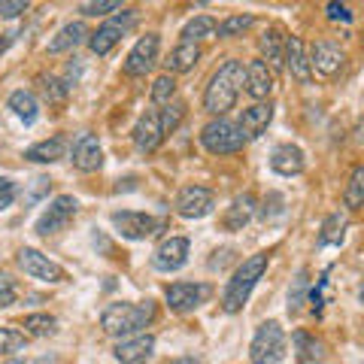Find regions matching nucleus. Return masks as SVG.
Here are the masks:
<instances>
[{
  "instance_id": "obj_34",
  "label": "nucleus",
  "mask_w": 364,
  "mask_h": 364,
  "mask_svg": "<svg viewBox=\"0 0 364 364\" xmlns=\"http://www.w3.org/2000/svg\"><path fill=\"white\" fill-rule=\"evenodd\" d=\"M173 95H176L173 76H158V79H155V85H152V104L167 107L170 100H173Z\"/></svg>"
},
{
  "instance_id": "obj_33",
  "label": "nucleus",
  "mask_w": 364,
  "mask_h": 364,
  "mask_svg": "<svg viewBox=\"0 0 364 364\" xmlns=\"http://www.w3.org/2000/svg\"><path fill=\"white\" fill-rule=\"evenodd\" d=\"M37 85H40V95L49 100V104H64V100H67V91H70V85L61 82L58 76H40Z\"/></svg>"
},
{
  "instance_id": "obj_19",
  "label": "nucleus",
  "mask_w": 364,
  "mask_h": 364,
  "mask_svg": "<svg viewBox=\"0 0 364 364\" xmlns=\"http://www.w3.org/2000/svg\"><path fill=\"white\" fill-rule=\"evenodd\" d=\"M243 88H246L249 97L258 100V104L270 95V91H273V73H270L267 61H252L246 67V85Z\"/></svg>"
},
{
  "instance_id": "obj_39",
  "label": "nucleus",
  "mask_w": 364,
  "mask_h": 364,
  "mask_svg": "<svg viewBox=\"0 0 364 364\" xmlns=\"http://www.w3.org/2000/svg\"><path fill=\"white\" fill-rule=\"evenodd\" d=\"M304 291H306V270H301L298 279H294V289H291V294H289V313H298V310H301Z\"/></svg>"
},
{
  "instance_id": "obj_13",
  "label": "nucleus",
  "mask_w": 364,
  "mask_h": 364,
  "mask_svg": "<svg viewBox=\"0 0 364 364\" xmlns=\"http://www.w3.org/2000/svg\"><path fill=\"white\" fill-rule=\"evenodd\" d=\"M112 225H116L119 234L128 237V240H146V237H152L158 231V222L149 213H134V210L112 213Z\"/></svg>"
},
{
  "instance_id": "obj_21",
  "label": "nucleus",
  "mask_w": 364,
  "mask_h": 364,
  "mask_svg": "<svg viewBox=\"0 0 364 364\" xmlns=\"http://www.w3.org/2000/svg\"><path fill=\"white\" fill-rule=\"evenodd\" d=\"M270 167L277 170L279 176H298L304 170V152L298 149V146H291V143H282V146L273 149Z\"/></svg>"
},
{
  "instance_id": "obj_43",
  "label": "nucleus",
  "mask_w": 364,
  "mask_h": 364,
  "mask_svg": "<svg viewBox=\"0 0 364 364\" xmlns=\"http://www.w3.org/2000/svg\"><path fill=\"white\" fill-rule=\"evenodd\" d=\"M325 9H328V18L331 21H352V13L346 4H328Z\"/></svg>"
},
{
  "instance_id": "obj_9",
  "label": "nucleus",
  "mask_w": 364,
  "mask_h": 364,
  "mask_svg": "<svg viewBox=\"0 0 364 364\" xmlns=\"http://www.w3.org/2000/svg\"><path fill=\"white\" fill-rule=\"evenodd\" d=\"M213 207H215V198L203 186H186L176 195V213L182 219H203V215L213 213Z\"/></svg>"
},
{
  "instance_id": "obj_48",
  "label": "nucleus",
  "mask_w": 364,
  "mask_h": 364,
  "mask_svg": "<svg viewBox=\"0 0 364 364\" xmlns=\"http://www.w3.org/2000/svg\"><path fill=\"white\" fill-rule=\"evenodd\" d=\"M361 304H364V286H361Z\"/></svg>"
},
{
  "instance_id": "obj_47",
  "label": "nucleus",
  "mask_w": 364,
  "mask_h": 364,
  "mask_svg": "<svg viewBox=\"0 0 364 364\" xmlns=\"http://www.w3.org/2000/svg\"><path fill=\"white\" fill-rule=\"evenodd\" d=\"M33 364H52V358H40V361H33Z\"/></svg>"
},
{
  "instance_id": "obj_11",
  "label": "nucleus",
  "mask_w": 364,
  "mask_h": 364,
  "mask_svg": "<svg viewBox=\"0 0 364 364\" xmlns=\"http://www.w3.org/2000/svg\"><path fill=\"white\" fill-rule=\"evenodd\" d=\"M76 198H70V195H61V198H55L49 207H46V213L37 219V234H43V237H49V234H58L61 228L67 225L76 215Z\"/></svg>"
},
{
  "instance_id": "obj_45",
  "label": "nucleus",
  "mask_w": 364,
  "mask_h": 364,
  "mask_svg": "<svg viewBox=\"0 0 364 364\" xmlns=\"http://www.w3.org/2000/svg\"><path fill=\"white\" fill-rule=\"evenodd\" d=\"M0 37H4V40H0V55H4V52H6V46L13 43V40L18 37V33H16V31H6V33H0Z\"/></svg>"
},
{
  "instance_id": "obj_15",
  "label": "nucleus",
  "mask_w": 364,
  "mask_h": 364,
  "mask_svg": "<svg viewBox=\"0 0 364 364\" xmlns=\"http://www.w3.org/2000/svg\"><path fill=\"white\" fill-rule=\"evenodd\" d=\"M186 261H188V240L186 237H170V240H164L155 249L152 267L161 273H173L179 267H186Z\"/></svg>"
},
{
  "instance_id": "obj_38",
  "label": "nucleus",
  "mask_w": 364,
  "mask_h": 364,
  "mask_svg": "<svg viewBox=\"0 0 364 364\" xmlns=\"http://www.w3.org/2000/svg\"><path fill=\"white\" fill-rule=\"evenodd\" d=\"M122 4L116 0H95V4H82L79 6V13L82 16H107V13H119Z\"/></svg>"
},
{
  "instance_id": "obj_32",
  "label": "nucleus",
  "mask_w": 364,
  "mask_h": 364,
  "mask_svg": "<svg viewBox=\"0 0 364 364\" xmlns=\"http://www.w3.org/2000/svg\"><path fill=\"white\" fill-rule=\"evenodd\" d=\"M55 328H58V318L49 313H33L25 318V334L31 337H52Z\"/></svg>"
},
{
  "instance_id": "obj_36",
  "label": "nucleus",
  "mask_w": 364,
  "mask_h": 364,
  "mask_svg": "<svg viewBox=\"0 0 364 364\" xmlns=\"http://www.w3.org/2000/svg\"><path fill=\"white\" fill-rule=\"evenodd\" d=\"M249 25H252V16H228L219 25V37H237V33H243Z\"/></svg>"
},
{
  "instance_id": "obj_24",
  "label": "nucleus",
  "mask_w": 364,
  "mask_h": 364,
  "mask_svg": "<svg viewBox=\"0 0 364 364\" xmlns=\"http://www.w3.org/2000/svg\"><path fill=\"white\" fill-rule=\"evenodd\" d=\"M85 37H91V33L85 31L82 21H70V25H64V28L49 40V52L58 55V52H67V49H76V46L82 43Z\"/></svg>"
},
{
  "instance_id": "obj_2",
  "label": "nucleus",
  "mask_w": 364,
  "mask_h": 364,
  "mask_svg": "<svg viewBox=\"0 0 364 364\" xmlns=\"http://www.w3.org/2000/svg\"><path fill=\"white\" fill-rule=\"evenodd\" d=\"M155 318V304L152 301H140V304H109L100 313V328L112 337H134L140 334L146 325Z\"/></svg>"
},
{
  "instance_id": "obj_5",
  "label": "nucleus",
  "mask_w": 364,
  "mask_h": 364,
  "mask_svg": "<svg viewBox=\"0 0 364 364\" xmlns=\"http://www.w3.org/2000/svg\"><path fill=\"white\" fill-rule=\"evenodd\" d=\"M200 143H203V149L213 155H234L246 146V134L240 124H234L228 119H213L210 124H203Z\"/></svg>"
},
{
  "instance_id": "obj_23",
  "label": "nucleus",
  "mask_w": 364,
  "mask_h": 364,
  "mask_svg": "<svg viewBox=\"0 0 364 364\" xmlns=\"http://www.w3.org/2000/svg\"><path fill=\"white\" fill-rule=\"evenodd\" d=\"M252 213H255V200H252V195H240V198L231 203V207H228L222 225L228 228V231H243V228L249 225V219H252Z\"/></svg>"
},
{
  "instance_id": "obj_17",
  "label": "nucleus",
  "mask_w": 364,
  "mask_h": 364,
  "mask_svg": "<svg viewBox=\"0 0 364 364\" xmlns=\"http://www.w3.org/2000/svg\"><path fill=\"white\" fill-rule=\"evenodd\" d=\"M104 164V149H100L95 134H82L73 143V167L82 170V173H91V170H100Z\"/></svg>"
},
{
  "instance_id": "obj_3",
  "label": "nucleus",
  "mask_w": 364,
  "mask_h": 364,
  "mask_svg": "<svg viewBox=\"0 0 364 364\" xmlns=\"http://www.w3.org/2000/svg\"><path fill=\"white\" fill-rule=\"evenodd\" d=\"M267 261H270L267 252H258V255H249L243 264L234 270V277L228 279L225 294H222L225 313H240L243 310V304L249 301V294H252V289L258 286V279L264 277Z\"/></svg>"
},
{
  "instance_id": "obj_27",
  "label": "nucleus",
  "mask_w": 364,
  "mask_h": 364,
  "mask_svg": "<svg viewBox=\"0 0 364 364\" xmlns=\"http://www.w3.org/2000/svg\"><path fill=\"white\" fill-rule=\"evenodd\" d=\"M9 109H13L25 124H33V122H37V116H40L37 97H33L31 91H25V88H18V91H13V95H9Z\"/></svg>"
},
{
  "instance_id": "obj_8",
  "label": "nucleus",
  "mask_w": 364,
  "mask_h": 364,
  "mask_svg": "<svg viewBox=\"0 0 364 364\" xmlns=\"http://www.w3.org/2000/svg\"><path fill=\"white\" fill-rule=\"evenodd\" d=\"M18 264H21V270H25L28 277L43 279V282H52V286H58V282L67 279L64 267H61V264H55V261H52L49 255H43L40 249L25 246V249L18 252Z\"/></svg>"
},
{
  "instance_id": "obj_12",
  "label": "nucleus",
  "mask_w": 364,
  "mask_h": 364,
  "mask_svg": "<svg viewBox=\"0 0 364 364\" xmlns=\"http://www.w3.org/2000/svg\"><path fill=\"white\" fill-rule=\"evenodd\" d=\"M164 122H161V109H149V112H143L140 122L134 124V143H136V149L140 152H155L158 146H161L164 140Z\"/></svg>"
},
{
  "instance_id": "obj_10",
  "label": "nucleus",
  "mask_w": 364,
  "mask_h": 364,
  "mask_svg": "<svg viewBox=\"0 0 364 364\" xmlns=\"http://www.w3.org/2000/svg\"><path fill=\"white\" fill-rule=\"evenodd\" d=\"M158 46H161V40H158V33H146V37L136 40V46L128 52V58H124V73L128 76H146L155 67L158 61Z\"/></svg>"
},
{
  "instance_id": "obj_37",
  "label": "nucleus",
  "mask_w": 364,
  "mask_h": 364,
  "mask_svg": "<svg viewBox=\"0 0 364 364\" xmlns=\"http://www.w3.org/2000/svg\"><path fill=\"white\" fill-rule=\"evenodd\" d=\"M18 298V289H16V279L9 273H0V310L4 306H13Z\"/></svg>"
},
{
  "instance_id": "obj_7",
  "label": "nucleus",
  "mask_w": 364,
  "mask_h": 364,
  "mask_svg": "<svg viewBox=\"0 0 364 364\" xmlns=\"http://www.w3.org/2000/svg\"><path fill=\"white\" fill-rule=\"evenodd\" d=\"M136 25V13L134 9H124L122 16H116V18H109L107 25H100L95 33H91V40H88V46H91V52L95 55H107L112 46H116L124 33H128L131 28Z\"/></svg>"
},
{
  "instance_id": "obj_25",
  "label": "nucleus",
  "mask_w": 364,
  "mask_h": 364,
  "mask_svg": "<svg viewBox=\"0 0 364 364\" xmlns=\"http://www.w3.org/2000/svg\"><path fill=\"white\" fill-rule=\"evenodd\" d=\"M198 61H200V46H198V43H179L176 49L170 52L167 67H170L173 73H188Z\"/></svg>"
},
{
  "instance_id": "obj_30",
  "label": "nucleus",
  "mask_w": 364,
  "mask_h": 364,
  "mask_svg": "<svg viewBox=\"0 0 364 364\" xmlns=\"http://www.w3.org/2000/svg\"><path fill=\"white\" fill-rule=\"evenodd\" d=\"M343 203H346V210H361L364 207V164L352 167L349 182L343 188Z\"/></svg>"
},
{
  "instance_id": "obj_14",
  "label": "nucleus",
  "mask_w": 364,
  "mask_h": 364,
  "mask_svg": "<svg viewBox=\"0 0 364 364\" xmlns=\"http://www.w3.org/2000/svg\"><path fill=\"white\" fill-rule=\"evenodd\" d=\"M155 352V337L152 334H134V337H124L116 343L112 355H116L119 364H146Z\"/></svg>"
},
{
  "instance_id": "obj_35",
  "label": "nucleus",
  "mask_w": 364,
  "mask_h": 364,
  "mask_svg": "<svg viewBox=\"0 0 364 364\" xmlns=\"http://www.w3.org/2000/svg\"><path fill=\"white\" fill-rule=\"evenodd\" d=\"M28 337L16 331V328H0V355H13V352L25 349Z\"/></svg>"
},
{
  "instance_id": "obj_28",
  "label": "nucleus",
  "mask_w": 364,
  "mask_h": 364,
  "mask_svg": "<svg viewBox=\"0 0 364 364\" xmlns=\"http://www.w3.org/2000/svg\"><path fill=\"white\" fill-rule=\"evenodd\" d=\"M346 215L343 213H331L322 222V231H318V246H340L346 237Z\"/></svg>"
},
{
  "instance_id": "obj_46",
  "label": "nucleus",
  "mask_w": 364,
  "mask_h": 364,
  "mask_svg": "<svg viewBox=\"0 0 364 364\" xmlns=\"http://www.w3.org/2000/svg\"><path fill=\"white\" fill-rule=\"evenodd\" d=\"M4 364H25V361H21V358H9V361H4Z\"/></svg>"
},
{
  "instance_id": "obj_31",
  "label": "nucleus",
  "mask_w": 364,
  "mask_h": 364,
  "mask_svg": "<svg viewBox=\"0 0 364 364\" xmlns=\"http://www.w3.org/2000/svg\"><path fill=\"white\" fill-rule=\"evenodd\" d=\"M294 346H298V364H316V361L325 358V346L306 331L294 334Z\"/></svg>"
},
{
  "instance_id": "obj_44",
  "label": "nucleus",
  "mask_w": 364,
  "mask_h": 364,
  "mask_svg": "<svg viewBox=\"0 0 364 364\" xmlns=\"http://www.w3.org/2000/svg\"><path fill=\"white\" fill-rule=\"evenodd\" d=\"M164 364H203V361L195 358V355H179V358H170V361H164Z\"/></svg>"
},
{
  "instance_id": "obj_40",
  "label": "nucleus",
  "mask_w": 364,
  "mask_h": 364,
  "mask_svg": "<svg viewBox=\"0 0 364 364\" xmlns=\"http://www.w3.org/2000/svg\"><path fill=\"white\" fill-rule=\"evenodd\" d=\"M186 116V104H167V109H161V122H164V134H170L179 124V119Z\"/></svg>"
},
{
  "instance_id": "obj_1",
  "label": "nucleus",
  "mask_w": 364,
  "mask_h": 364,
  "mask_svg": "<svg viewBox=\"0 0 364 364\" xmlns=\"http://www.w3.org/2000/svg\"><path fill=\"white\" fill-rule=\"evenodd\" d=\"M246 85V67L240 61H225L219 70L213 73L207 91H203V109L210 116L222 119L228 109L237 104V95Z\"/></svg>"
},
{
  "instance_id": "obj_16",
  "label": "nucleus",
  "mask_w": 364,
  "mask_h": 364,
  "mask_svg": "<svg viewBox=\"0 0 364 364\" xmlns=\"http://www.w3.org/2000/svg\"><path fill=\"white\" fill-rule=\"evenodd\" d=\"M310 64H313V70L318 76H325V79H334L340 70H343V64H346V55L340 46L334 43H316L313 46V55H310Z\"/></svg>"
},
{
  "instance_id": "obj_42",
  "label": "nucleus",
  "mask_w": 364,
  "mask_h": 364,
  "mask_svg": "<svg viewBox=\"0 0 364 364\" xmlns=\"http://www.w3.org/2000/svg\"><path fill=\"white\" fill-rule=\"evenodd\" d=\"M13 198H16V186L6 176H0V210H6L13 203Z\"/></svg>"
},
{
  "instance_id": "obj_22",
  "label": "nucleus",
  "mask_w": 364,
  "mask_h": 364,
  "mask_svg": "<svg viewBox=\"0 0 364 364\" xmlns=\"http://www.w3.org/2000/svg\"><path fill=\"white\" fill-rule=\"evenodd\" d=\"M64 152H67V136L55 134V136H49V140H43V143H33L31 149L25 152V158L33 161V164H55V161H61L64 158Z\"/></svg>"
},
{
  "instance_id": "obj_4",
  "label": "nucleus",
  "mask_w": 364,
  "mask_h": 364,
  "mask_svg": "<svg viewBox=\"0 0 364 364\" xmlns=\"http://www.w3.org/2000/svg\"><path fill=\"white\" fill-rule=\"evenodd\" d=\"M286 346H289V337L282 331V325L270 318V322H264L255 331L252 346H249V358H252V364H282Z\"/></svg>"
},
{
  "instance_id": "obj_29",
  "label": "nucleus",
  "mask_w": 364,
  "mask_h": 364,
  "mask_svg": "<svg viewBox=\"0 0 364 364\" xmlns=\"http://www.w3.org/2000/svg\"><path fill=\"white\" fill-rule=\"evenodd\" d=\"M215 31H219V25H215V18H213V16H195L186 28H182V43H200V40H210V37H215Z\"/></svg>"
},
{
  "instance_id": "obj_20",
  "label": "nucleus",
  "mask_w": 364,
  "mask_h": 364,
  "mask_svg": "<svg viewBox=\"0 0 364 364\" xmlns=\"http://www.w3.org/2000/svg\"><path fill=\"white\" fill-rule=\"evenodd\" d=\"M273 122V104H252V107H246L243 109V116H240V128L246 134V140H252V136H261L267 131V124Z\"/></svg>"
},
{
  "instance_id": "obj_41",
  "label": "nucleus",
  "mask_w": 364,
  "mask_h": 364,
  "mask_svg": "<svg viewBox=\"0 0 364 364\" xmlns=\"http://www.w3.org/2000/svg\"><path fill=\"white\" fill-rule=\"evenodd\" d=\"M28 13V0H0V18H16Z\"/></svg>"
},
{
  "instance_id": "obj_18",
  "label": "nucleus",
  "mask_w": 364,
  "mask_h": 364,
  "mask_svg": "<svg viewBox=\"0 0 364 364\" xmlns=\"http://www.w3.org/2000/svg\"><path fill=\"white\" fill-rule=\"evenodd\" d=\"M286 67H289V73L298 79L301 85L310 82L313 64H310V55H306V46H304L301 37H289L286 40Z\"/></svg>"
},
{
  "instance_id": "obj_6",
  "label": "nucleus",
  "mask_w": 364,
  "mask_h": 364,
  "mask_svg": "<svg viewBox=\"0 0 364 364\" xmlns=\"http://www.w3.org/2000/svg\"><path fill=\"white\" fill-rule=\"evenodd\" d=\"M210 294H213V286H207V282H173V286H167L164 298L173 313H188L195 306L207 304Z\"/></svg>"
},
{
  "instance_id": "obj_26",
  "label": "nucleus",
  "mask_w": 364,
  "mask_h": 364,
  "mask_svg": "<svg viewBox=\"0 0 364 364\" xmlns=\"http://www.w3.org/2000/svg\"><path fill=\"white\" fill-rule=\"evenodd\" d=\"M286 40L289 37H282L279 28H270L264 37H261V52H264V58H267L270 67H282V64H286Z\"/></svg>"
}]
</instances>
